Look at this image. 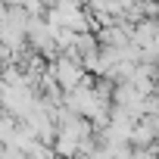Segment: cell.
<instances>
[{
	"label": "cell",
	"mask_w": 159,
	"mask_h": 159,
	"mask_svg": "<svg viewBox=\"0 0 159 159\" xmlns=\"http://www.w3.org/2000/svg\"><path fill=\"white\" fill-rule=\"evenodd\" d=\"M53 81L59 88H66V91L78 88L81 81H88V78H84V66L78 62V59H72V56H59L53 62Z\"/></svg>",
	"instance_id": "1"
}]
</instances>
